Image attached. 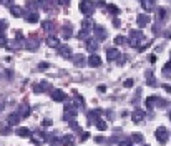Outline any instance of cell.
I'll use <instances>...</instances> for the list:
<instances>
[{"mask_svg": "<svg viewBox=\"0 0 171 146\" xmlns=\"http://www.w3.org/2000/svg\"><path fill=\"white\" fill-rule=\"evenodd\" d=\"M78 116V106L73 103V101H65V115H63V120L72 123L75 121Z\"/></svg>", "mask_w": 171, "mask_h": 146, "instance_id": "cell-1", "label": "cell"}, {"mask_svg": "<svg viewBox=\"0 0 171 146\" xmlns=\"http://www.w3.org/2000/svg\"><path fill=\"white\" fill-rule=\"evenodd\" d=\"M93 28H95V22L91 20L90 17H86L85 20L81 22V30H86V32H91V33H93Z\"/></svg>", "mask_w": 171, "mask_h": 146, "instance_id": "cell-12", "label": "cell"}, {"mask_svg": "<svg viewBox=\"0 0 171 146\" xmlns=\"http://www.w3.org/2000/svg\"><path fill=\"white\" fill-rule=\"evenodd\" d=\"M91 37V32H86V30H81V28H80V32H78V35H76V38H78V40H88V38Z\"/></svg>", "mask_w": 171, "mask_h": 146, "instance_id": "cell-28", "label": "cell"}, {"mask_svg": "<svg viewBox=\"0 0 171 146\" xmlns=\"http://www.w3.org/2000/svg\"><path fill=\"white\" fill-rule=\"evenodd\" d=\"M86 138H90V133L88 131H83V133L80 135V141H85Z\"/></svg>", "mask_w": 171, "mask_h": 146, "instance_id": "cell-50", "label": "cell"}, {"mask_svg": "<svg viewBox=\"0 0 171 146\" xmlns=\"http://www.w3.org/2000/svg\"><path fill=\"white\" fill-rule=\"evenodd\" d=\"M166 105H168V103H166V101L164 100H161V98H158V103H156V106H158V108H164V106Z\"/></svg>", "mask_w": 171, "mask_h": 146, "instance_id": "cell-48", "label": "cell"}, {"mask_svg": "<svg viewBox=\"0 0 171 146\" xmlns=\"http://www.w3.org/2000/svg\"><path fill=\"white\" fill-rule=\"evenodd\" d=\"M108 12L111 13V15H118V13H120V8L111 3V5H108Z\"/></svg>", "mask_w": 171, "mask_h": 146, "instance_id": "cell-37", "label": "cell"}, {"mask_svg": "<svg viewBox=\"0 0 171 146\" xmlns=\"http://www.w3.org/2000/svg\"><path fill=\"white\" fill-rule=\"evenodd\" d=\"M150 45H151V42H143V43H141V45L138 47V52H145Z\"/></svg>", "mask_w": 171, "mask_h": 146, "instance_id": "cell-42", "label": "cell"}, {"mask_svg": "<svg viewBox=\"0 0 171 146\" xmlns=\"http://www.w3.org/2000/svg\"><path fill=\"white\" fill-rule=\"evenodd\" d=\"M156 15H158V20H163V18L166 17V10H164V8H158Z\"/></svg>", "mask_w": 171, "mask_h": 146, "instance_id": "cell-41", "label": "cell"}, {"mask_svg": "<svg viewBox=\"0 0 171 146\" xmlns=\"http://www.w3.org/2000/svg\"><path fill=\"white\" fill-rule=\"evenodd\" d=\"M155 136H156V139H158L159 144H166V141H168V138H169L168 130H166L164 126H159V128L155 131Z\"/></svg>", "mask_w": 171, "mask_h": 146, "instance_id": "cell-4", "label": "cell"}, {"mask_svg": "<svg viewBox=\"0 0 171 146\" xmlns=\"http://www.w3.org/2000/svg\"><path fill=\"white\" fill-rule=\"evenodd\" d=\"M76 95V93H75ZM73 103H75L78 108H85V100H83V96H80V95H76V100L73 101Z\"/></svg>", "mask_w": 171, "mask_h": 146, "instance_id": "cell-35", "label": "cell"}, {"mask_svg": "<svg viewBox=\"0 0 171 146\" xmlns=\"http://www.w3.org/2000/svg\"><path fill=\"white\" fill-rule=\"evenodd\" d=\"M100 115H101V110H93V111H90V120H96V118H100Z\"/></svg>", "mask_w": 171, "mask_h": 146, "instance_id": "cell-38", "label": "cell"}, {"mask_svg": "<svg viewBox=\"0 0 171 146\" xmlns=\"http://www.w3.org/2000/svg\"><path fill=\"white\" fill-rule=\"evenodd\" d=\"M40 86H42V91H50L52 90V85L48 83V81H42Z\"/></svg>", "mask_w": 171, "mask_h": 146, "instance_id": "cell-40", "label": "cell"}, {"mask_svg": "<svg viewBox=\"0 0 171 146\" xmlns=\"http://www.w3.org/2000/svg\"><path fill=\"white\" fill-rule=\"evenodd\" d=\"M146 113L143 110H135L133 113H131V120H133V123H141V121L145 120Z\"/></svg>", "mask_w": 171, "mask_h": 146, "instance_id": "cell-11", "label": "cell"}, {"mask_svg": "<svg viewBox=\"0 0 171 146\" xmlns=\"http://www.w3.org/2000/svg\"><path fill=\"white\" fill-rule=\"evenodd\" d=\"M126 42H128V38H126V37H123V35L115 37V43H116V45H125Z\"/></svg>", "mask_w": 171, "mask_h": 146, "instance_id": "cell-36", "label": "cell"}, {"mask_svg": "<svg viewBox=\"0 0 171 146\" xmlns=\"http://www.w3.org/2000/svg\"><path fill=\"white\" fill-rule=\"evenodd\" d=\"M42 126H43V128H50V126H52V120H43Z\"/></svg>", "mask_w": 171, "mask_h": 146, "instance_id": "cell-49", "label": "cell"}, {"mask_svg": "<svg viewBox=\"0 0 171 146\" xmlns=\"http://www.w3.org/2000/svg\"><path fill=\"white\" fill-rule=\"evenodd\" d=\"M95 141H96V143H103V141H105V138H103V136H96V138H95Z\"/></svg>", "mask_w": 171, "mask_h": 146, "instance_id": "cell-55", "label": "cell"}, {"mask_svg": "<svg viewBox=\"0 0 171 146\" xmlns=\"http://www.w3.org/2000/svg\"><path fill=\"white\" fill-rule=\"evenodd\" d=\"M156 103H158V96H148V98L145 100V105L148 110H153L156 106Z\"/></svg>", "mask_w": 171, "mask_h": 146, "instance_id": "cell-21", "label": "cell"}, {"mask_svg": "<svg viewBox=\"0 0 171 146\" xmlns=\"http://www.w3.org/2000/svg\"><path fill=\"white\" fill-rule=\"evenodd\" d=\"M18 113H20L22 118H28V116H30V113H32V108H30L27 103H22L20 108H18Z\"/></svg>", "mask_w": 171, "mask_h": 146, "instance_id": "cell-15", "label": "cell"}, {"mask_svg": "<svg viewBox=\"0 0 171 146\" xmlns=\"http://www.w3.org/2000/svg\"><path fill=\"white\" fill-rule=\"evenodd\" d=\"M8 45V38L5 37V33H0V47H7Z\"/></svg>", "mask_w": 171, "mask_h": 146, "instance_id": "cell-39", "label": "cell"}, {"mask_svg": "<svg viewBox=\"0 0 171 146\" xmlns=\"http://www.w3.org/2000/svg\"><path fill=\"white\" fill-rule=\"evenodd\" d=\"M98 40H96L95 37H90L88 40H86V48H88V52H91V53H95L96 50H98Z\"/></svg>", "mask_w": 171, "mask_h": 146, "instance_id": "cell-10", "label": "cell"}, {"mask_svg": "<svg viewBox=\"0 0 171 146\" xmlns=\"http://www.w3.org/2000/svg\"><path fill=\"white\" fill-rule=\"evenodd\" d=\"M73 65L75 66H85L88 65V58H85V55H81V53H78V55H73Z\"/></svg>", "mask_w": 171, "mask_h": 146, "instance_id": "cell-8", "label": "cell"}, {"mask_svg": "<svg viewBox=\"0 0 171 146\" xmlns=\"http://www.w3.org/2000/svg\"><path fill=\"white\" fill-rule=\"evenodd\" d=\"M150 62L151 63H156V55H150Z\"/></svg>", "mask_w": 171, "mask_h": 146, "instance_id": "cell-57", "label": "cell"}, {"mask_svg": "<svg viewBox=\"0 0 171 146\" xmlns=\"http://www.w3.org/2000/svg\"><path fill=\"white\" fill-rule=\"evenodd\" d=\"M30 139H32V143H33V144H40V143H43V141L47 139V136L43 135L40 130H37V131H32Z\"/></svg>", "mask_w": 171, "mask_h": 146, "instance_id": "cell-7", "label": "cell"}, {"mask_svg": "<svg viewBox=\"0 0 171 146\" xmlns=\"http://www.w3.org/2000/svg\"><path fill=\"white\" fill-rule=\"evenodd\" d=\"M55 2L58 3V5H68V3H70V0H55Z\"/></svg>", "mask_w": 171, "mask_h": 146, "instance_id": "cell-51", "label": "cell"}, {"mask_svg": "<svg viewBox=\"0 0 171 146\" xmlns=\"http://www.w3.org/2000/svg\"><path fill=\"white\" fill-rule=\"evenodd\" d=\"M140 2H141V0H140Z\"/></svg>", "mask_w": 171, "mask_h": 146, "instance_id": "cell-61", "label": "cell"}, {"mask_svg": "<svg viewBox=\"0 0 171 146\" xmlns=\"http://www.w3.org/2000/svg\"><path fill=\"white\" fill-rule=\"evenodd\" d=\"M141 7H143L148 13L153 12L155 10V0H141Z\"/></svg>", "mask_w": 171, "mask_h": 146, "instance_id": "cell-20", "label": "cell"}, {"mask_svg": "<svg viewBox=\"0 0 171 146\" xmlns=\"http://www.w3.org/2000/svg\"><path fill=\"white\" fill-rule=\"evenodd\" d=\"M52 100L57 103H65L67 101V93L63 90H53L52 91Z\"/></svg>", "mask_w": 171, "mask_h": 146, "instance_id": "cell-6", "label": "cell"}, {"mask_svg": "<svg viewBox=\"0 0 171 146\" xmlns=\"http://www.w3.org/2000/svg\"><path fill=\"white\" fill-rule=\"evenodd\" d=\"M10 8V13L13 17H22L23 15V10H22V7H18V5H12V7H8Z\"/></svg>", "mask_w": 171, "mask_h": 146, "instance_id": "cell-25", "label": "cell"}, {"mask_svg": "<svg viewBox=\"0 0 171 146\" xmlns=\"http://www.w3.org/2000/svg\"><path fill=\"white\" fill-rule=\"evenodd\" d=\"M146 83H148V86H155V85H156V80H155L153 71H148V73H146Z\"/></svg>", "mask_w": 171, "mask_h": 146, "instance_id": "cell-30", "label": "cell"}, {"mask_svg": "<svg viewBox=\"0 0 171 146\" xmlns=\"http://www.w3.org/2000/svg\"><path fill=\"white\" fill-rule=\"evenodd\" d=\"M118 146H133V141L131 139H121L118 143Z\"/></svg>", "mask_w": 171, "mask_h": 146, "instance_id": "cell-43", "label": "cell"}, {"mask_svg": "<svg viewBox=\"0 0 171 146\" xmlns=\"http://www.w3.org/2000/svg\"><path fill=\"white\" fill-rule=\"evenodd\" d=\"M22 120H23V118L20 116V113H12V115H8V118H7V121H8L12 126H17Z\"/></svg>", "mask_w": 171, "mask_h": 146, "instance_id": "cell-16", "label": "cell"}, {"mask_svg": "<svg viewBox=\"0 0 171 146\" xmlns=\"http://www.w3.org/2000/svg\"><path fill=\"white\" fill-rule=\"evenodd\" d=\"M47 45L52 47V48H58L60 47V40H58V37H55V35H48L47 37Z\"/></svg>", "mask_w": 171, "mask_h": 146, "instance_id": "cell-18", "label": "cell"}, {"mask_svg": "<svg viewBox=\"0 0 171 146\" xmlns=\"http://www.w3.org/2000/svg\"><path fill=\"white\" fill-rule=\"evenodd\" d=\"M57 50H58V53H60L63 58H73V52H72V48L68 45H60Z\"/></svg>", "mask_w": 171, "mask_h": 146, "instance_id": "cell-9", "label": "cell"}, {"mask_svg": "<svg viewBox=\"0 0 171 146\" xmlns=\"http://www.w3.org/2000/svg\"><path fill=\"white\" fill-rule=\"evenodd\" d=\"M143 135L141 133H133L131 135V141H133V143H143Z\"/></svg>", "mask_w": 171, "mask_h": 146, "instance_id": "cell-33", "label": "cell"}, {"mask_svg": "<svg viewBox=\"0 0 171 146\" xmlns=\"http://www.w3.org/2000/svg\"><path fill=\"white\" fill-rule=\"evenodd\" d=\"M7 27H8V23L5 20H0V33H3L7 30Z\"/></svg>", "mask_w": 171, "mask_h": 146, "instance_id": "cell-44", "label": "cell"}, {"mask_svg": "<svg viewBox=\"0 0 171 146\" xmlns=\"http://www.w3.org/2000/svg\"><path fill=\"white\" fill-rule=\"evenodd\" d=\"M38 3H40V7L43 8L45 12H48L53 5V0H38Z\"/></svg>", "mask_w": 171, "mask_h": 146, "instance_id": "cell-26", "label": "cell"}, {"mask_svg": "<svg viewBox=\"0 0 171 146\" xmlns=\"http://www.w3.org/2000/svg\"><path fill=\"white\" fill-rule=\"evenodd\" d=\"M42 30L47 32V33H52L53 30H55V22H52V20H43V22H42Z\"/></svg>", "mask_w": 171, "mask_h": 146, "instance_id": "cell-14", "label": "cell"}, {"mask_svg": "<svg viewBox=\"0 0 171 146\" xmlns=\"http://www.w3.org/2000/svg\"><path fill=\"white\" fill-rule=\"evenodd\" d=\"M33 91H35V93H42V86L40 85H35V86H33Z\"/></svg>", "mask_w": 171, "mask_h": 146, "instance_id": "cell-52", "label": "cell"}, {"mask_svg": "<svg viewBox=\"0 0 171 146\" xmlns=\"http://www.w3.org/2000/svg\"><path fill=\"white\" fill-rule=\"evenodd\" d=\"M133 83L135 81L131 80V78H128V80H125V83H123V86H126V88H131V86H133Z\"/></svg>", "mask_w": 171, "mask_h": 146, "instance_id": "cell-47", "label": "cell"}, {"mask_svg": "<svg viewBox=\"0 0 171 146\" xmlns=\"http://www.w3.org/2000/svg\"><path fill=\"white\" fill-rule=\"evenodd\" d=\"M27 7L30 8V12H37V7H40V3H38V0H28Z\"/></svg>", "mask_w": 171, "mask_h": 146, "instance_id": "cell-31", "label": "cell"}, {"mask_svg": "<svg viewBox=\"0 0 171 146\" xmlns=\"http://www.w3.org/2000/svg\"><path fill=\"white\" fill-rule=\"evenodd\" d=\"M17 135L22 136V138H28V136H32V131H28L27 128H18L17 130Z\"/></svg>", "mask_w": 171, "mask_h": 146, "instance_id": "cell-32", "label": "cell"}, {"mask_svg": "<svg viewBox=\"0 0 171 146\" xmlns=\"http://www.w3.org/2000/svg\"><path fill=\"white\" fill-rule=\"evenodd\" d=\"M62 37H63V38H67V40L72 37V27H70V25H68V27H63V30H62Z\"/></svg>", "mask_w": 171, "mask_h": 146, "instance_id": "cell-34", "label": "cell"}, {"mask_svg": "<svg viewBox=\"0 0 171 146\" xmlns=\"http://www.w3.org/2000/svg\"><path fill=\"white\" fill-rule=\"evenodd\" d=\"M145 40V35L141 30H131L130 32V38H128V45L130 47H140V42Z\"/></svg>", "mask_w": 171, "mask_h": 146, "instance_id": "cell-3", "label": "cell"}, {"mask_svg": "<svg viewBox=\"0 0 171 146\" xmlns=\"http://www.w3.org/2000/svg\"><path fill=\"white\" fill-rule=\"evenodd\" d=\"M168 116H169V121H171V111H169V113H168Z\"/></svg>", "mask_w": 171, "mask_h": 146, "instance_id": "cell-59", "label": "cell"}, {"mask_svg": "<svg viewBox=\"0 0 171 146\" xmlns=\"http://www.w3.org/2000/svg\"><path fill=\"white\" fill-rule=\"evenodd\" d=\"M163 73H171V60L166 63V65L163 66Z\"/></svg>", "mask_w": 171, "mask_h": 146, "instance_id": "cell-45", "label": "cell"}, {"mask_svg": "<svg viewBox=\"0 0 171 146\" xmlns=\"http://www.w3.org/2000/svg\"><path fill=\"white\" fill-rule=\"evenodd\" d=\"M95 126H96V128H98L100 131H105L106 128H108L106 121H105V120H101V118H96V120H95Z\"/></svg>", "mask_w": 171, "mask_h": 146, "instance_id": "cell-27", "label": "cell"}, {"mask_svg": "<svg viewBox=\"0 0 171 146\" xmlns=\"http://www.w3.org/2000/svg\"><path fill=\"white\" fill-rule=\"evenodd\" d=\"M3 7H12L13 5V0H0Z\"/></svg>", "mask_w": 171, "mask_h": 146, "instance_id": "cell-46", "label": "cell"}, {"mask_svg": "<svg viewBox=\"0 0 171 146\" xmlns=\"http://www.w3.org/2000/svg\"><path fill=\"white\" fill-rule=\"evenodd\" d=\"M25 48H27V50H30V52H37V48H38V42H37V40H32V38H27V42H25Z\"/></svg>", "mask_w": 171, "mask_h": 146, "instance_id": "cell-22", "label": "cell"}, {"mask_svg": "<svg viewBox=\"0 0 171 146\" xmlns=\"http://www.w3.org/2000/svg\"><path fill=\"white\" fill-rule=\"evenodd\" d=\"M98 91H100V93H105V91H106V86H105V85H98Z\"/></svg>", "mask_w": 171, "mask_h": 146, "instance_id": "cell-53", "label": "cell"}, {"mask_svg": "<svg viewBox=\"0 0 171 146\" xmlns=\"http://www.w3.org/2000/svg\"><path fill=\"white\" fill-rule=\"evenodd\" d=\"M101 65V58L96 55V53H91V57L88 58V66L91 68H98Z\"/></svg>", "mask_w": 171, "mask_h": 146, "instance_id": "cell-13", "label": "cell"}, {"mask_svg": "<svg viewBox=\"0 0 171 146\" xmlns=\"http://www.w3.org/2000/svg\"><path fill=\"white\" fill-rule=\"evenodd\" d=\"M25 20L28 23H37L38 22V13L37 12H28L27 15H25Z\"/></svg>", "mask_w": 171, "mask_h": 146, "instance_id": "cell-24", "label": "cell"}, {"mask_svg": "<svg viewBox=\"0 0 171 146\" xmlns=\"http://www.w3.org/2000/svg\"><path fill=\"white\" fill-rule=\"evenodd\" d=\"M2 108H3V105H0V110H2Z\"/></svg>", "mask_w": 171, "mask_h": 146, "instance_id": "cell-60", "label": "cell"}, {"mask_svg": "<svg viewBox=\"0 0 171 146\" xmlns=\"http://www.w3.org/2000/svg\"><path fill=\"white\" fill-rule=\"evenodd\" d=\"M62 144H65V146H73V144H75V138H73V135L62 136Z\"/></svg>", "mask_w": 171, "mask_h": 146, "instance_id": "cell-23", "label": "cell"}, {"mask_svg": "<svg viewBox=\"0 0 171 146\" xmlns=\"http://www.w3.org/2000/svg\"><path fill=\"white\" fill-rule=\"evenodd\" d=\"M116 63H118V65L121 66V65H125V60H123L121 57H118V62H116Z\"/></svg>", "mask_w": 171, "mask_h": 146, "instance_id": "cell-56", "label": "cell"}, {"mask_svg": "<svg viewBox=\"0 0 171 146\" xmlns=\"http://www.w3.org/2000/svg\"><path fill=\"white\" fill-rule=\"evenodd\" d=\"M163 88L168 91V93H171V86H169V85H163Z\"/></svg>", "mask_w": 171, "mask_h": 146, "instance_id": "cell-58", "label": "cell"}, {"mask_svg": "<svg viewBox=\"0 0 171 146\" xmlns=\"http://www.w3.org/2000/svg\"><path fill=\"white\" fill-rule=\"evenodd\" d=\"M38 68H40V70H47V68H48V63H40V65H38Z\"/></svg>", "mask_w": 171, "mask_h": 146, "instance_id": "cell-54", "label": "cell"}, {"mask_svg": "<svg viewBox=\"0 0 171 146\" xmlns=\"http://www.w3.org/2000/svg\"><path fill=\"white\" fill-rule=\"evenodd\" d=\"M150 20H151L150 15H146V13H140V15H138V20H136V22H138V27L143 28V27H146V25L150 23Z\"/></svg>", "mask_w": 171, "mask_h": 146, "instance_id": "cell-17", "label": "cell"}, {"mask_svg": "<svg viewBox=\"0 0 171 146\" xmlns=\"http://www.w3.org/2000/svg\"><path fill=\"white\" fill-rule=\"evenodd\" d=\"M118 57H120L118 48H108V50H106V58H108V60H118Z\"/></svg>", "mask_w": 171, "mask_h": 146, "instance_id": "cell-19", "label": "cell"}, {"mask_svg": "<svg viewBox=\"0 0 171 146\" xmlns=\"http://www.w3.org/2000/svg\"><path fill=\"white\" fill-rule=\"evenodd\" d=\"M10 123H8V121H7V123H3L2 125V128H0V133H2L3 136H7V135H10L12 133V128H10Z\"/></svg>", "mask_w": 171, "mask_h": 146, "instance_id": "cell-29", "label": "cell"}, {"mask_svg": "<svg viewBox=\"0 0 171 146\" xmlns=\"http://www.w3.org/2000/svg\"><path fill=\"white\" fill-rule=\"evenodd\" d=\"M93 33H95V38H96L98 42H103V40H106V38H108V33H106L105 27H101V25H95Z\"/></svg>", "mask_w": 171, "mask_h": 146, "instance_id": "cell-5", "label": "cell"}, {"mask_svg": "<svg viewBox=\"0 0 171 146\" xmlns=\"http://www.w3.org/2000/svg\"><path fill=\"white\" fill-rule=\"evenodd\" d=\"M80 12L85 17H91L95 13V2L93 0H81L80 2Z\"/></svg>", "mask_w": 171, "mask_h": 146, "instance_id": "cell-2", "label": "cell"}]
</instances>
